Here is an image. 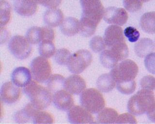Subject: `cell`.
I'll use <instances>...</instances> for the list:
<instances>
[{"label":"cell","mask_w":155,"mask_h":124,"mask_svg":"<svg viewBox=\"0 0 155 124\" xmlns=\"http://www.w3.org/2000/svg\"><path fill=\"white\" fill-rule=\"evenodd\" d=\"M23 92L31 102L39 110L47 108L52 101V93L35 80H31L23 88Z\"/></svg>","instance_id":"cell-1"},{"label":"cell","mask_w":155,"mask_h":124,"mask_svg":"<svg viewBox=\"0 0 155 124\" xmlns=\"http://www.w3.org/2000/svg\"><path fill=\"white\" fill-rule=\"evenodd\" d=\"M155 104V96L151 90L142 89L130 98L127 103V110L134 116L147 113Z\"/></svg>","instance_id":"cell-2"},{"label":"cell","mask_w":155,"mask_h":124,"mask_svg":"<svg viewBox=\"0 0 155 124\" xmlns=\"http://www.w3.org/2000/svg\"><path fill=\"white\" fill-rule=\"evenodd\" d=\"M82 13L81 20L97 27L104 16L101 0H80Z\"/></svg>","instance_id":"cell-3"},{"label":"cell","mask_w":155,"mask_h":124,"mask_svg":"<svg viewBox=\"0 0 155 124\" xmlns=\"http://www.w3.org/2000/svg\"><path fill=\"white\" fill-rule=\"evenodd\" d=\"M81 106L93 114H97L105 108L106 103L99 90L91 88L84 90L80 95Z\"/></svg>","instance_id":"cell-4"},{"label":"cell","mask_w":155,"mask_h":124,"mask_svg":"<svg viewBox=\"0 0 155 124\" xmlns=\"http://www.w3.org/2000/svg\"><path fill=\"white\" fill-rule=\"evenodd\" d=\"M139 72V67L134 61L126 59L117 64L110 73L116 83L134 80Z\"/></svg>","instance_id":"cell-5"},{"label":"cell","mask_w":155,"mask_h":124,"mask_svg":"<svg viewBox=\"0 0 155 124\" xmlns=\"http://www.w3.org/2000/svg\"><path fill=\"white\" fill-rule=\"evenodd\" d=\"M30 70L33 79L39 83L47 82L52 73L50 61L41 56L35 57L31 61Z\"/></svg>","instance_id":"cell-6"},{"label":"cell","mask_w":155,"mask_h":124,"mask_svg":"<svg viewBox=\"0 0 155 124\" xmlns=\"http://www.w3.org/2000/svg\"><path fill=\"white\" fill-rule=\"evenodd\" d=\"M92 61L93 56L89 51L79 50L71 55L67 66L71 73L78 74L86 70Z\"/></svg>","instance_id":"cell-7"},{"label":"cell","mask_w":155,"mask_h":124,"mask_svg":"<svg viewBox=\"0 0 155 124\" xmlns=\"http://www.w3.org/2000/svg\"><path fill=\"white\" fill-rule=\"evenodd\" d=\"M8 47L11 54L19 60L28 58L32 51L31 44L26 37L22 35H16L12 37Z\"/></svg>","instance_id":"cell-8"},{"label":"cell","mask_w":155,"mask_h":124,"mask_svg":"<svg viewBox=\"0 0 155 124\" xmlns=\"http://www.w3.org/2000/svg\"><path fill=\"white\" fill-rule=\"evenodd\" d=\"M68 120L71 124L96 123L91 113L82 106L74 105L68 111Z\"/></svg>","instance_id":"cell-9"},{"label":"cell","mask_w":155,"mask_h":124,"mask_svg":"<svg viewBox=\"0 0 155 124\" xmlns=\"http://www.w3.org/2000/svg\"><path fill=\"white\" fill-rule=\"evenodd\" d=\"M128 18L127 12L123 8L110 6L104 11L103 19L110 24L124 25L127 22Z\"/></svg>","instance_id":"cell-10"},{"label":"cell","mask_w":155,"mask_h":124,"mask_svg":"<svg viewBox=\"0 0 155 124\" xmlns=\"http://www.w3.org/2000/svg\"><path fill=\"white\" fill-rule=\"evenodd\" d=\"M0 95L2 102L7 104H12L21 99V90L12 82H5L2 86Z\"/></svg>","instance_id":"cell-11"},{"label":"cell","mask_w":155,"mask_h":124,"mask_svg":"<svg viewBox=\"0 0 155 124\" xmlns=\"http://www.w3.org/2000/svg\"><path fill=\"white\" fill-rule=\"evenodd\" d=\"M123 31L121 27L116 25H111L106 29L104 33V41L106 46L110 49L114 45L126 42Z\"/></svg>","instance_id":"cell-12"},{"label":"cell","mask_w":155,"mask_h":124,"mask_svg":"<svg viewBox=\"0 0 155 124\" xmlns=\"http://www.w3.org/2000/svg\"><path fill=\"white\" fill-rule=\"evenodd\" d=\"M72 94L67 90H59L53 94L52 102L55 107L61 111H68L74 105Z\"/></svg>","instance_id":"cell-13"},{"label":"cell","mask_w":155,"mask_h":124,"mask_svg":"<svg viewBox=\"0 0 155 124\" xmlns=\"http://www.w3.org/2000/svg\"><path fill=\"white\" fill-rule=\"evenodd\" d=\"M86 87L85 80L79 75H72L65 80L64 89L72 95H81Z\"/></svg>","instance_id":"cell-14"},{"label":"cell","mask_w":155,"mask_h":124,"mask_svg":"<svg viewBox=\"0 0 155 124\" xmlns=\"http://www.w3.org/2000/svg\"><path fill=\"white\" fill-rule=\"evenodd\" d=\"M11 78L14 84L19 87H24L31 81L32 75L28 68L19 67L13 71Z\"/></svg>","instance_id":"cell-15"},{"label":"cell","mask_w":155,"mask_h":124,"mask_svg":"<svg viewBox=\"0 0 155 124\" xmlns=\"http://www.w3.org/2000/svg\"><path fill=\"white\" fill-rule=\"evenodd\" d=\"M15 11L23 17H30L36 13L38 4L34 0H15Z\"/></svg>","instance_id":"cell-16"},{"label":"cell","mask_w":155,"mask_h":124,"mask_svg":"<svg viewBox=\"0 0 155 124\" xmlns=\"http://www.w3.org/2000/svg\"><path fill=\"white\" fill-rule=\"evenodd\" d=\"M43 19L48 27H56L62 24L64 20V15L59 9L48 8L44 14Z\"/></svg>","instance_id":"cell-17"},{"label":"cell","mask_w":155,"mask_h":124,"mask_svg":"<svg viewBox=\"0 0 155 124\" xmlns=\"http://www.w3.org/2000/svg\"><path fill=\"white\" fill-rule=\"evenodd\" d=\"M39 110L36 108L31 102L24 106L22 109L16 112L14 115V119L16 123L25 124L33 120L36 111Z\"/></svg>","instance_id":"cell-18"},{"label":"cell","mask_w":155,"mask_h":124,"mask_svg":"<svg viewBox=\"0 0 155 124\" xmlns=\"http://www.w3.org/2000/svg\"><path fill=\"white\" fill-rule=\"evenodd\" d=\"M155 49V43L152 39L148 38H143L136 43L134 45L136 54L140 58L146 57L154 51Z\"/></svg>","instance_id":"cell-19"},{"label":"cell","mask_w":155,"mask_h":124,"mask_svg":"<svg viewBox=\"0 0 155 124\" xmlns=\"http://www.w3.org/2000/svg\"><path fill=\"white\" fill-rule=\"evenodd\" d=\"M63 34L68 37H73L80 32V21L74 17L65 18L60 26Z\"/></svg>","instance_id":"cell-20"},{"label":"cell","mask_w":155,"mask_h":124,"mask_svg":"<svg viewBox=\"0 0 155 124\" xmlns=\"http://www.w3.org/2000/svg\"><path fill=\"white\" fill-rule=\"evenodd\" d=\"M116 82L110 72L103 74L97 80V86L100 91L109 93L116 86Z\"/></svg>","instance_id":"cell-21"},{"label":"cell","mask_w":155,"mask_h":124,"mask_svg":"<svg viewBox=\"0 0 155 124\" xmlns=\"http://www.w3.org/2000/svg\"><path fill=\"white\" fill-rule=\"evenodd\" d=\"M97 114L96 123L100 124L116 123L119 116L117 112L110 108H104Z\"/></svg>","instance_id":"cell-22"},{"label":"cell","mask_w":155,"mask_h":124,"mask_svg":"<svg viewBox=\"0 0 155 124\" xmlns=\"http://www.w3.org/2000/svg\"><path fill=\"white\" fill-rule=\"evenodd\" d=\"M140 26L144 32L155 34V11L144 13L140 18Z\"/></svg>","instance_id":"cell-23"},{"label":"cell","mask_w":155,"mask_h":124,"mask_svg":"<svg viewBox=\"0 0 155 124\" xmlns=\"http://www.w3.org/2000/svg\"><path fill=\"white\" fill-rule=\"evenodd\" d=\"M99 59L101 65L107 68H113L119 62L116 54L110 49L102 51Z\"/></svg>","instance_id":"cell-24"},{"label":"cell","mask_w":155,"mask_h":124,"mask_svg":"<svg viewBox=\"0 0 155 124\" xmlns=\"http://www.w3.org/2000/svg\"><path fill=\"white\" fill-rule=\"evenodd\" d=\"M65 78L60 74L51 75L47 81V85L48 90L52 94L64 88Z\"/></svg>","instance_id":"cell-25"},{"label":"cell","mask_w":155,"mask_h":124,"mask_svg":"<svg viewBox=\"0 0 155 124\" xmlns=\"http://www.w3.org/2000/svg\"><path fill=\"white\" fill-rule=\"evenodd\" d=\"M26 38L31 44H39L44 39L43 27L33 26L29 28L26 34Z\"/></svg>","instance_id":"cell-26"},{"label":"cell","mask_w":155,"mask_h":124,"mask_svg":"<svg viewBox=\"0 0 155 124\" xmlns=\"http://www.w3.org/2000/svg\"><path fill=\"white\" fill-rule=\"evenodd\" d=\"M39 54L40 56L50 58L55 54L56 48L53 41L44 40L39 44Z\"/></svg>","instance_id":"cell-27"},{"label":"cell","mask_w":155,"mask_h":124,"mask_svg":"<svg viewBox=\"0 0 155 124\" xmlns=\"http://www.w3.org/2000/svg\"><path fill=\"white\" fill-rule=\"evenodd\" d=\"M11 17V6L5 0L1 1V27H5L9 22Z\"/></svg>","instance_id":"cell-28"},{"label":"cell","mask_w":155,"mask_h":124,"mask_svg":"<svg viewBox=\"0 0 155 124\" xmlns=\"http://www.w3.org/2000/svg\"><path fill=\"white\" fill-rule=\"evenodd\" d=\"M54 117L48 112L38 110L33 118L34 124H52L54 123Z\"/></svg>","instance_id":"cell-29"},{"label":"cell","mask_w":155,"mask_h":124,"mask_svg":"<svg viewBox=\"0 0 155 124\" xmlns=\"http://www.w3.org/2000/svg\"><path fill=\"white\" fill-rule=\"evenodd\" d=\"M71 55V53L68 49H60L56 51L54 55V60L58 65L65 66L68 65Z\"/></svg>","instance_id":"cell-30"},{"label":"cell","mask_w":155,"mask_h":124,"mask_svg":"<svg viewBox=\"0 0 155 124\" xmlns=\"http://www.w3.org/2000/svg\"><path fill=\"white\" fill-rule=\"evenodd\" d=\"M110 49L114 52L117 56L119 62L125 60L129 55V50L126 42H123L114 45Z\"/></svg>","instance_id":"cell-31"},{"label":"cell","mask_w":155,"mask_h":124,"mask_svg":"<svg viewBox=\"0 0 155 124\" xmlns=\"http://www.w3.org/2000/svg\"><path fill=\"white\" fill-rule=\"evenodd\" d=\"M117 89L122 94L130 95L135 91L136 83L134 80L116 83Z\"/></svg>","instance_id":"cell-32"},{"label":"cell","mask_w":155,"mask_h":124,"mask_svg":"<svg viewBox=\"0 0 155 124\" xmlns=\"http://www.w3.org/2000/svg\"><path fill=\"white\" fill-rule=\"evenodd\" d=\"M89 45L91 50L96 53L103 51L107 47L104 38L98 35L92 38L90 41Z\"/></svg>","instance_id":"cell-33"},{"label":"cell","mask_w":155,"mask_h":124,"mask_svg":"<svg viewBox=\"0 0 155 124\" xmlns=\"http://www.w3.org/2000/svg\"><path fill=\"white\" fill-rule=\"evenodd\" d=\"M123 5L126 10L130 12H136L142 9L143 2L141 0H123Z\"/></svg>","instance_id":"cell-34"},{"label":"cell","mask_w":155,"mask_h":124,"mask_svg":"<svg viewBox=\"0 0 155 124\" xmlns=\"http://www.w3.org/2000/svg\"><path fill=\"white\" fill-rule=\"evenodd\" d=\"M140 84L142 89L153 91L155 88V78L151 75L145 76L140 80Z\"/></svg>","instance_id":"cell-35"},{"label":"cell","mask_w":155,"mask_h":124,"mask_svg":"<svg viewBox=\"0 0 155 124\" xmlns=\"http://www.w3.org/2000/svg\"><path fill=\"white\" fill-rule=\"evenodd\" d=\"M124 34L129 41L131 43L137 41L140 37V34L137 29L131 26L127 27L124 30Z\"/></svg>","instance_id":"cell-36"},{"label":"cell","mask_w":155,"mask_h":124,"mask_svg":"<svg viewBox=\"0 0 155 124\" xmlns=\"http://www.w3.org/2000/svg\"><path fill=\"white\" fill-rule=\"evenodd\" d=\"M144 65L148 72L155 75V52L148 54L144 59Z\"/></svg>","instance_id":"cell-37"},{"label":"cell","mask_w":155,"mask_h":124,"mask_svg":"<svg viewBox=\"0 0 155 124\" xmlns=\"http://www.w3.org/2000/svg\"><path fill=\"white\" fill-rule=\"evenodd\" d=\"M117 124H137V120L133 114L124 113L120 114L116 121Z\"/></svg>","instance_id":"cell-38"},{"label":"cell","mask_w":155,"mask_h":124,"mask_svg":"<svg viewBox=\"0 0 155 124\" xmlns=\"http://www.w3.org/2000/svg\"><path fill=\"white\" fill-rule=\"evenodd\" d=\"M40 5L48 8H55L58 7L62 2V0H34Z\"/></svg>","instance_id":"cell-39"},{"label":"cell","mask_w":155,"mask_h":124,"mask_svg":"<svg viewBox=\"0 0 155 124\" xmlns=\"http://www.w3.org/2000/svg\"><path fill=\"white\" fill-rule=\"evenodd\" d=\"M148 118L151 121L155 123V104L148 111L147 113Z\"/></svg>","instance_id":"cell-40"},{"label":"cell","mask_w":155,"mask_h":124,"mask_svg":"<svg viewBox=\"0 0 155 124\" xmlns=\"http://www.w3.org/2000/svg\"><path fill=\"white\" fill-rule=\"evenodd\" d=\"M142 2H143V3H147V2H148L150 1L151 0H141Z\"/></svg>","instance_id":"cell-41"},{"label":"cell","mask_w":155,"mask_h":124,"mask_svg":"<svg viewBox=\"0 0 155 124\" xmlns=\"http://www.w3.org/2000/svg\"></svg>","instance_id":"cell-42"},{"label":"cell","mask_w":155,"mask_h":124,"mask_svg":"<svg viewBox=\"0 0 155 124\" xmlns=\"http://www.w3.org/2000/svg\"></svg>","instance_id":"cell-43"}]
</instances>
